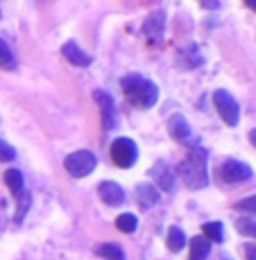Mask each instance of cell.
Listing matches in <instances>:
<instances>
[{
	"label": "cell",
	"mask_w": 256,
	"mask_h": 260,
	"mask_svg": "<svg viewBox=\"0 0 256 260\" xmlns=\"http://www.w3.org/2000/svg\"><path fill=\"white\" fill-rule=\"evenodd\" d=\"M179 174H182L184 183L190 190H200L209 183V172H207V152L202 147H193L188 156L179 163Z\"/></svg>",
	"instance_id": "cell-1"
},
{
	"label": "cell",
	"mask_w": 256,
	"mask_h": 260,
	"mask_svg": "<svg viewBox=\"0 0 256 260\" xmlns=\"http://www.w3.org/2000/svg\"><path fill=\"white\" fill-rule=\"evenodd\" d=\"M120 86H123V93L140 109L154 107L159 100L157 84L145 79V77H140V75H127V77H123L120 79Z\"/></svg>",
	"instance_id": "cell-2"
},
{
	"label": "cell",
	"mask_w": 256,
	"mask_h": 260,
	"mask_svg": "<svg viewBox=\"0 0 256 260\" xmlns=\"http://www.w3.org/2000/svg\"><path fill=\"white\" fill-rule=\"evenodd\" d=\"M64 166H66V172L70 174V177L82 179V177H89V174L95 170L98 158H95V154L89 152V149H79V152L68 154L66 161H64Z\"/></svg>",
	"instance_id": "cell-3"
},
{
	"label": "cell",
	"mask_w": 256,
	"mask_h": 260,
	"mask_svg": "<svg viewBox=\"0 0 256 260\" xmlns=\"http://www.w3.org/2000/svg\"><path fill=\"white\" fill-rule=\"evenodd\" d=\"M111 161L118 168H132L138 161V147L132 138H116L111 143Z\"/></svg>",
	"instance_id": "cell-4"
},
{
	"label": "cell",
	"mask_w": 256,
	"mask_h": 260,
	"mask_svg": "<svg viewBox=\"0 0 256 260\" xmlns=\"http://www.w3.org/2000/svg\"><path fill=\"white\" fill-rule=\"evenodd\" d=\"M213 102H215V109H218L220 118H222L229 127H236L240 120V107L234 100V95L229 91H224V88H220V91L213 93Z\"/></svg>",
	"instance_id": "cell-5"
},
{
	"label": "cell",
	"mask_w": 256,
	"mask_h": 260,
	"mask_svg": "<svg viewBox=\"0 0 256 260\" xmlns=\"http://www.w3.org/2000/svg\"><path fill=\"white\" fill-rule=\"evenodd\" d=\"M220 177H222L224 183H243L247 179H252V168L243 161H227L222 168H220Z\"/></svg>",
	"instance_id": "cell-6"
},
{
	"label": "cell",
	"mask_w": 256,
	"mask_h": 260,
	"mask_svg": "<svg viewBox=\"0 0 256 260\" xmlns=\"http://www.w3.org/2000/svg\"><path fill=\"white\" fill-rule=\"evenodd\" d=\"M93 100L98 102L100 113H102V127L104 129H113L118 124V116H116V107H113L111 95H107L104 91H95Z\"/></svg>",
	"instance_id": "cell-7"
},
{
	"label": "cell",
	"mask_w": 256,
	"mask_h": 260,
	"mask_svg": "<svg viewBox=\"0 0 256 260\" xmlns=\"http://www.w3.org/2000/svg\"><path fill=\"white\" fill-rule=\"evenodd\" d=\"M163 29H165V12H161V9L152 12L148 18H145V23H143V34H145V39H148V41L157 43L159 39H161Z\"/></svg>",
	"instance_id": "cell-8"
},
{
	"label": "cell",
	"mask_w": 256,
	"mask_h": 260,
	"mask_svg": "<svg viewBox=\"0 0 256 260\" xmlns=\"http://www.w3.org/2000/svg\"><path fill=\"white\" fill-rule=\"evenodd\" d=\"M168 132L177 143H186L190 138V124L182 113H173L168 118Z\"/></svg>",
	"instance_id": "cell-9"
},
{
	"label": "cell",
	"mask_w": 256,
	"mask_h": 260,
	"mask_svg": "<svg viewBox=\"0 0 256 260\" xmlns=\"http://www.w3.org/2000/svg\"><path fill=\"white\" fill-rule=\"evenodd\" d=\"M98 194L102 197L104 204H109V206H120V204L125 202V190L118 186V183L113 181H102L98 188Z\"/></svg>",
	"instance_id": "cell-10"
},
{
	"label": "cell",
	"mask_w": 256,
	"mask_h": 260,
	"mask_svg": "<svg viewBox=\"0 0 256 260\" xmlns=\"http://www.w3.org/2000/svg\"><path fill=\"white\" fill-rule=\"evenodd\" d=\"M62 54L68 59L73 66H79V68H87V66H91V57H89L87 52H84L82 48L77 46L75 41H66L62 46Z\"/></svg>",
	"instance_id": "cell-11"
},
{
	"label": "cell",
	"mask_w": 256,
	"mask_h": 260,
	"mask_svg": "<svg viewBox=\"0 0 256 260\" xmlns=\"http://www.w3.org/2000/svg\"><path fill=\"white\" fill-rule=\"evenodd\" d=\"M136 199L143 208H152L159 202V190L152 183H138L136 186Z\"/></svg>",
	"instance_id": "cell-12"
},
{
	"label": "cell",
	"mask_w": 256,
	"mask_h": 260,
	"mask_svg": "<svg viewBox=\"0 0 256 260\" xmlns=\"http://www.w3.org/2000/svg\"><path fill=\"white\" fill-rule=\"evenodd\" d=\"M152 179L157 181V186L161 190H173L175 188V177H173V172H170V168L165 166V163H157V166L152 168Z\"/></svg>",
	"instance_id": "cell-13"
},
{
	"label": "cell",
	"mask_w": 256,
	"mask_h": 260,
	"mask_svg": "<svg viewBox=\"0 0 256 260\" xmlns=\"http://www.w3.org/2000/svg\"><path fill=\"white\" fill-rule=\"evenodd\" d=\"M209 251H211V242L207 238L197 236L190 240V260H207Z\"/></svg>",
	"instance_id": "cell-14"
},
{
	"label": "cell",
	"mask_w": 256,
	"mask_h": 260,
	"mask_svg": "<svg viewBox=\"0 0 256 260\" xmlns=\"http://www.w3.org/2000/svg\"><path fill=\"white\" fill-rule=\"evenodd\" d=\"M165 242H168V249H170V251H182L184 244H186V233H184L179 226H170Z\"/></svg>",
	"instance_id": "cell-15"
},
{
	"label": "cell",
	"mask_w": 256,
	"mask_h": 260,
	"mask_svg": "<svg viewBox=\"0 0 256 260\" xmlns=\"http://www.w3.org/2000/svg\"><path fill=\"white\" fill-rule=\"evenodd\" d=\"M5 183H7V188L12 190V192H21V190H25V179H23V174H21V170H7L5 172Z\"/></svg>",
	"instance_id": "cell-16"
},
{
	"label": "cell",
	"mask_w": 256,
	"mask_h": 260,
	"mask_svg": "<svg viewBox=\"0 0 256 260\" xmlns=\"http://www.w3.org/2000/svg\"><path fill=\"white\" fill-rule=\"evenodd\" d=\"M95 253H98L100 258H104V260H125V251L118 247V244H113V242L100 244Z\"/></svg>",
	"instance_id": "cell-17"
},
{
	"label": "cell",
	"mask_w": 256,
	"mask_h": 260,
	"mask_svg": "<svg viewBox=\"0 0 256 260\" xmlns=\"http://www.w3.org/2000/svg\"><path fill=\"white\" fill-rule=\"evenodd\" d=\"M0 68H3V71H14V68H16V57H14L12 48H9L3 39H0Z\"/></svg>",
	"instance_id": "cell-18"
},
{
	"label": "cell",
	"mask_w": 256,
	"mask_h": 260,
	"mask_svg": "<svg viewBox=\"0 0 256 260\" xmlns=\"http://www.w3.org/2000/svg\"><path fill=\"white\" fill-rule=\"evenodd\" d=\"M116 226H118V231H123V233H134L138 226V219H136V215H132V213H123V215H118Z\"/></svg>",
	"instance_id": "cell-19"
},
{
	"label": "cell",
	"mask_w": 256,
	"mask_h": 260,
	"mask_svg": "<svg viewBox=\"0 0 256 260\" xmlns=\"http://www.w3.org/2000/svg\"><path fill=\"white\" fill-rule=\"evenodd\" d=\"M204 238H207L209 242H222L224 240V226L220 222L204 224Z\"/></svg>",
	"instance_id": "cell-20"
},
{
	"label": "cell",
	"mask_w": 256,
	"mask_h": 260,
	"mask_svg": "<svg viewBox=\"0 0 256 260\" xmlns=\"http://www.w3.org/2000/svg\"><path fill=\"white\" fill-rule=\"evenodd\" d=\"M30 192L27 190H21V192H18V211H16V222L21 224L23 219H25V213H27V208H30Z\"/></svg>",
	"instance_id": "cell-21"
},
{
	"label": "cell",
	"mask_w": 256,
	"mask_h": 260,
	"mask_svg": "<svg viewBox=\"0 0 256 260\" xmlns=\"http://www.w3.org/2000/svg\"><path fill=\"white\" fill-rule=\"evenodd\" d=\"M236 211H240V213H249V215H256V194H249V197L240 199V202L236 204Z\"/></svg>",
	"instance_id": "cell-22"
},
{
	"label": "cell",
	"mask_w": 256,
	"mask_h": 260,
	"mask_svg": "<svg viewBox=\"0 0 256 260\" xmlns=\"http://www.w3.org/2000/svg\"><path fill=\"white\" fill-rule=\"evenodd\" d=\"M14 156H16V152H14V147H9L7 143L0 141V161L7 163V161H14Z\"/></svg>",
	"instance_id": "cell-23"
},
{
	"label": "cell",
	"mask_w": 256,
	"mask_h": 260,
	"mask_svg": "<svg viewBox=\"0 0 256 260\" xmlns=\"http://www.w3.org/2000/svg\"><path fill=\"white\" fill-rule=\"evenodd\" d=\"M238 229L243 233H247V236H254L256 238V222H247V219H240L238 222Z\"/></svg>",
	"instance_id": "cell-24"
},
{
	"label": "cell",
	"mask_w": 256,
	"mask_h": 260,
	"mask_svg": "<svg viewBox=\"0 0 256 260\" xmlns=\"http://www.w3.org/2000/svg\"><path fill=\"white\" fill-rule=\"evenodd\" d=\"M245 258H247V260H256V247H254V244H245Z\"/></svg>",
	"instance_id": "cell-25"
},
{
	"label": "cell",
	"mask_w": 256,
	"mask_h": 260,
	"mask_svg": "<svg viewBox=\"0 0 256 260\" xmlns=\"http://www.w3.org/2000/svg\"><path fill=\"white\" fill-rule=\"evenodd\" d=\"M202 5L209 9H213V7H218V0H202Z\"/></svg>",
	"instance_id": "cell-26"
},
{
	"label": "cell",
	"mask_w": 256,
	"mask_h": 260,
	"mask_svg": "<svg viewBox=\"0 0 256 260\" xmlns=\"http://www.w3.org/2000/svg\"><path fill=\"white\" fill-rule=\"evenodd\" d=\"M249 141H252V145L256 147V129H252V132H249Z\"/></svg>",
	"instance_id": "cell-27"
},
{
	"label": "cell",
	"mask_w": 256,
	"mask_h": 260,
	"mask_svg": "<svg viewBox=\"0 0 256 260\" xmlns=\"http://www.w3.org/2000/svg\"><path fill=\"white\" fill-rule=\"evenodd\" d=\"M245 5H247L249 9H254V12H256V0H245Z\"/></svg>",
	"instance_id": "cell-28"
}]
</instances>
